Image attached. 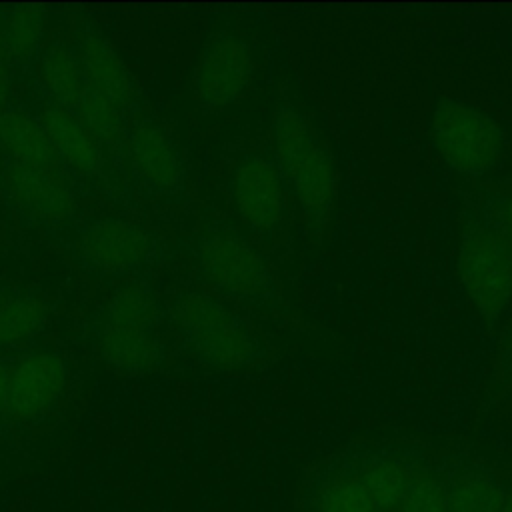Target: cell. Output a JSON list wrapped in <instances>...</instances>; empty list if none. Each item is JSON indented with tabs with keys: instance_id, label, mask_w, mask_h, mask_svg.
I'll use <instances>...</instances> for the list:
<instances>
[{
	"instance_id": "6da1fadb",
	"label": "cell",
	"mask_w": 512,
	"mask_h": 512,
	"mask_svg": "<svg viewBox=\"0 0 512 512\" xmlns=\"http://www.w3.org/2000/svg\"><path fill=\"white\" fill-rule=\"evenodd\" d=\"M272 140L284 186L296 196L310 224L324 228L336 206V176L328 150L302 110L288 100L278 102L274 110Z\"/></svg>"
},
{
	"instance_id": "7a4b0ae2",
	"label": "cell",
	"mask_w": 512,
	"mask_h": 512,
	"mask_svg": "<svg viewBox=\"0 0 512 512\" xmlns=\"http://www.w3.org/2000/svg\"><path fill=\"white\" fill-rule=\"evenodd\" d=\"M170 312L194 354L210 368H246L264 354L260 340L248 326L204 292L178 294Z\"/></svg>"
},
{
	"instance_id": "3957f363",
	"label": "cell",
	"mask_w": 512,
	"mask_h": 512,
	"mask_svg": "<svg viewBox=\"0 0 512 512\" xmlns=\"http://www.w3.org/2000/svg\"><path fill=\"white\" fill-rule=\"evenodd\" d=\"M458 270L470 302L488 324H494L512 300V254L502 234L486 218H466Z\"/></svg>"
},
{
	"instance_id": "277c9868",
	"label": "cell",
	"mask_w": 512,
	"mask_h": 512,
	"mask_svg": "<svg viewBox=\"0 0 512 512\" xmlns=\"http://www.w3.org/2000/svg\"><path fill=\"white\" fill-rule=\"evenodd\" d=\"M430 136L442 160L462 176H482L500 158L504 134L486 112L442 98L430 118Z\"/></svg>"
},
{
	"instance_id": "5b68a950",
	"label": "cell",
	"mask_w": 512,
	"mask_h": 512,
	"mask_svg": "<svg viewBox=\"0 0 512 512\" xmlns=\"http://www.w3.org/2000/svg\"><path fill=\"white\" fill-rule=\"evenodd\" d=\"M196 260L206 280L228 296L272 304L278 298L276 282L256 248L238 232L212 226L196 240Z\"/></svg>"
},
{
	"instance_id": "8992f818",
	"label": "cell",
	"mask_w": 512,
	"mask_h": 512,
	"mask_svg": "<svg viewBox=\"0 0 512 512\" xmlns=\"http://www.w3.org/2000/svg\"><path fill=\"white\" fill-rule=\"evenodd\" d=\"M254 70L252 48L234 32L214 36L202 50L194 72V96L204 112L232 104L248 86Z\"/></svg>"
},
{
	"instance_id": "52a82bcc",
	"label": "cell",
	"mask_w": 512,
	"mask_h": 512,
	"mask_svg": "<svg viewBox=\"0 0 512 512\" xmlns=\"http://www.w3.org/2000/svg\"><path fill=\"white\" fill-rule=\"evenodd\" d=\"M232 198L248 228L272 232L284 212V180L276 162L262 154L244 156L234 170Z\"/></svg>"
},
{
	"instance_id": "ba28073f",
	"label": "cell",
	"mask_w": 512,
	"mask_h": 512,
	"mask_svg": "<svg viewBox=\"0 0 512 512\" xmlns=\"http://www.w3.org/2000/svg\"><path fill=\"white\" fill-rule=\"evenodd\" d=\"M66 364L52 352H36L10 372L4 410L20 422L42 418L66 386Z\"/></svg>"
},
{
	"instance_id": "9c48e42d",
	"label": "cell",
	"mask_w": 512,
	"mask_h": 512,
	"mask_svg": "<svg viewBox=\"0 0 512 512\" xmlns=\"http://www.w3.org/2000/svg\"><path fill=\"white\" fill-rule=\"evenodd\" d=\"M78 248L90 266L106 274H122L140 268L152 258L154 240L130 222L108 218L90 224L82 232Z\"/></svg>"
},
{
	"instance_id": "30bf717a",
	"label": "cell",
	"mask_w": 512,
	"mask_h": 512,
	"mask_svg": "<svg viewBox=\"0 0 512 512\" xmlns=\"http://www.w3.org/2000/svg\"><path fill=\"white\" fill-rule=\"evenodd\" d=\"M136 174L162 194H178L184 188V164L168 134L152 122H138L128 140Z\"/></svg>"
},
{
	"instance_id": "8fae6325",
	"label": "cell",
	"mask_w": 512,
	"mask_h": 512,
	"mask_svg": "<svg viewBox=\"0 0 512 512\" xmlns=\"http://www.w3.org/2000/svg\"><path fill=\"white\" fill-rule=\"evenodd\" d=\"M6 186L16 204L42 222H66L74 214L70 188L58 174L10 164Z\"/></svg>"
},
{
	"instance_id": "7c38bea8",
	"label": "cell",
	"mask_w": 512,
	"mask_h": 512,
	"mask_svg": "<svg viewBox=\"0 0 512 512\" xmlns=\"http://www.w3.org/2000/svg\"><path fill=\"white\" fill-rule=\"evenodd\" d=\"M78 60L82 64L88 86L102 92L120 110L134 102V84L130 74L104 36L98 32H86L80 38Z\"/></svg>"
},
{
	"instance_id": "4fadbf2b",
	"label": "cell",
	"mask_w": 512,
	"mask_h": 512,
	"mask_svg": "<svg viewBox=\"0 0 512 512\" xmlns=\"http://www.w3.org/2000/svg\"><path fill=\"white\" fill-rule=\"evenodd\" d=\"M0 144L10 152L16 164L52 174H58L62 166L38 118H32L24 110L12 108L0 114Z\"/></svg>"
},
{
	"instance_id": "5bb4252c",
	"label": "cell",
	"mask_w": 512,
	"mask_h": 512,
	"mask_svg": "<svg viewBox=\"0 0 512 512\" xmlns=\"http://www.w3.org/2000/svg\"><path fill=\"white\" fill-rule=\"evenodd\" d=\"M38 122L48 134L62 164L70 166L78 174H94L98 170V164H100L98 144L86 132V128L76 118V114L62 110L60 106L50 102L40 110Z\"/></svg>"
},
{
	"instance_id": "9a60e30c",
	"label": "cell",
	"mask_w": 512,
	"mask_h": 512,
	"mask_svg": "<svg viewBox=\"0 0 512 512\" xmlns=\"http://www.w3.org/2000/svg\"><path fill=\"white\" fill-rule=\"evenodd\" d=\"M98 348L110 366L126 372H148L162 358L160 344L152 332L106 322L98 334Z\"/></svg>"
},
{
	"instance_id": "2e32d148",
	"label": "cell",
	"mask_w": 512,
	"mask_h": 512,
	"mask_svg": "<svg viewBox=\"0 0 512 512\" xmlns=\"http://www.w3.org/2000/svg\"><path fill=\"white\" fill-rule=\"evenodd\" d=\"M38 74L46 92L52 96V104L76 114L86 90V76L78 54L66 46L54 44L42 52Z\"/></svg>"
},
{
	"instance_id": "e0dca14e",
	"label": "cell",
	"mask_w": 512,
	"mask_h": 512,
	"mask_svg": "<svg viewBox=\"0 0 512 512\" xmlns=\"http://www.w3.org/2000/svg\"><path fill=\"white\" fill-rule=\"evenodd\" d=\"M410 476L412 474L402 462L392 458H378L368 462L358 478L376 512H392L400 508Z\"/></svg>"
},
{
	"instance_id": "ac0fdd59",
	"label": "cell",
	"mask_w": 512,
	"mask_h": 512,
	"mask_svg": "<svg viewBox=\"0 0 512 512\" xmlns=\"http://www.w3.org/2000/svg\"><path fill=\"white\" fill-rule=\"evenodd\" d=\"M44 16L32 6L14 8L0 18V56L6 62H26L42 40Z\"/></svg>"
},
{
	"instance_id": "d6986e66",
	"label": "cell",
	"mask_w": 512,
	"mask_h": 512,
	"mask_svg": "<svg viewBox=\"0 0 512 512\" xmlns=\"http://www.w3.org/2000/svg\"><path fill=\"white\" fill-rule=\"evenodd\" d=\"M76 118L82 122L86 132L92 136L94 142L104 146H118L124 136V122L122 110L106 98L102 92L86 84L82 94L80 106L76 110Z\"/></svg>"
},
{
	"instance_id": "ffe728a7",
	"label": "cell",
	"mask_w": 512,
	"mask_h": 512,
	"mask_svg": "<svg viewBox=\"0 0 512 512\" xmlns=\"http://www.w3.org/2000/svg\"><path fill=\"white\" fill-rule=\"evenodd\" d=\"M160 316V308L150 290L142 286H124L112 294L106 304L104 322L152 332Z\"/></svg>"
},
{
	"instance_id": "44dd1931",
	"label": "cell",
	"mask_w": 512,
	"mask_h": 512,
	"mask_svg": "<svg viewBox=\"0 0 512 512\" xmlns=\"http://www.w3.org/2000/svg\"><path fill=\"white\" fill-rule=\"evenodd\" d=\"M448 512H500L504 504L502 488L488 476L470 472L446 488Z\"/></svg>"
},
{
	"instance_id": "7402d4cb",
	"label": "cell",
	"mask_w": 512,
	"mask_h": 512,
	"mask_svg": "<svg viewBox=\"0 0 512 512\" xmlns=\"http://www.w3.org/2000/svg\"><path fill=\"white\" fill-rule=\"evenodd\" d=\"M46 320V308L38 298L18 296L0 306V346L18 344L34 336Z\"/></svg>"
},
{
	"instance_id": "603a6c76",
	"label": "cell",
	"mask_w": 512,
	"mask_h": 512,
	"mask_svg": "<svg viewBox=\"0 0 512 512\" xmlns=\"http://www.w3.org/2000/svg\"><path fill=\"white\" fill-rule=\"evenodd\" d=\"M316 512H376V508L358 476H340L322 488Z\"/></svg>"
},
{
	"instance_id": "cb8c5ba5",
	"label": "cell",
	"mask_w": 512,
	"mask_h": 512,
	"mask_svg": "<svg viewBox=\"0 0 512 512\" xmlns=\"http://www.w3.org/2000/svg\"><path fill=\"white\" fill-rule=\"evenodd\" d=\"M400 512H448L444 484L430 472L412 474Z\"/></svg>"
},
{
	"instance_id": "d4e9b609",
	"label": "cell",
	"mask_w": 512,
	"mask_h": 512,
	"mask_svg": "<svg viewBox=\"0 0 512 512\" xmlns=\"http://www.w3.org/2000/svg\"><path fill=\"white\" fill-rule=\"evenodd\" d=\"M10 100V74H8V62L0 56V114L6 112Z\"/></svg>"
},
{
	"instance_id": "484cf974",
	"label": "cell",
	"mask_w": 512,
	"mask_h": 512,
	"mask_svg": "<svg viewBox=\"0 0 512 512\" xmlns=\"http://www.w3.org/2000/svg\"><path fill=\"white\" fill-rule=\"evenodd\" d=\"M502 236H506L508 244L512 246V196H508L502 204Z\"/></svg>"
},
{
	"instance_id": "4316f807",
	"label": "cell",
	"mask_w": 512,
	"mask_h": 512,
	"mask_svg": "<svg viewBox=\"0 0 512 512\" xmlns=\"http://www.w3.org/2000/svg\"><path fill=\"white\" fill-rule=\"evenodd\" d=\"M8 378H10V372H8V368L4 366V362H0V412H2V410H4V406H6Z\"/></svg>"
},
{
	"instance_id": "83f0119b",
	"label": "cell",
	"mask_w": 512,
	"mask_h": 512,
	"mask_svg": "<svg viewBox=\"0 0 512 512\" xmlns=\"http://www.w3.org/2000/svg\"><path fill=\"white\" fill-rule=\"evenodd\" d=\"M502 366L506 368L508 374H512V330L506 336V342L502 346Z\"/></svg>"
},
{
	"instance_id": "f1b7e54d",
	"label": "cell",
	"mask_w": 512,
	"mask_h": 512,
	"mask_svg": "<svg viewBox=\"0 0 512 512\" xmlns=\"http://www.w3.org/2000/svg\"><path fill=\"white\" fill-rule=\"evenodd\" d=\"M500 512H512V492L508 496H504V504H502Z\"/></svg>"
}]
</instances>
